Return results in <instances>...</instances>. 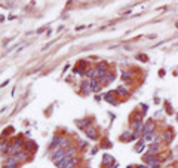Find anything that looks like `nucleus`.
I'll use <instances>...</instances> for the list:
<instances>
[{
  "label": "nucleus",
  "mask_w": 178,
  "mask_h": 168,
  "mask_svg": "<svg viewBox=\"0 0 178 168\" xmlns=\"http://www.w3.org/2000/svg\"><path fill=\"white\" fill-rule=\"evenodd\" d=\"M113 79H114V75H113L111 72H107V73L102 76L101 79H98V80H100V84H109V82H111Z\"/></svg>",
  "instance_id": "423d86ee"
},
{
  "label": "nucleus",
  "mask_w": 178,
  "mask_h": 168,
  "mask_svg": "<svg viewBox=\"0 0 178 168\" xmlns=\"http://www.w3.org/2000/svg\"><path fill=\"white\" fill-rule=\"evenodd\" d=\"M116 92L120 94V95H126V94H128V89L125 88V86H120V88H117V89H116Z\"/></svg>",
  "instance_id": "f3484780"
},
{
  "label": "nucleus",
  "mask_w": 178,
  "mask_h": 168,
  "mask_svg": "<svg viewBox=\"0 0 178 168\" xmlns=\"http://www.w3.org/2000/svg\"><path fill=\"white\" fill-rule=\"evenodd\" d=\"M22 146H24V140H22V138H17V140L14 141V144L10 146V150H9V153L14 156L15 153H18V152L22 150Z\"/></svg>",
  "instance_id": "f03ea898"
},
{
  "label": "nucleus",
  "mask_w": 178,
  "mask_h": 168,
  "mask_svg": "<svg viewBox=\"0 0 178 168\" xmlns=\"http://www.w3.org/2000/svg\"><path fill=\"white\" fill-rule=\"evenodd\" d=\"M107 72H109V67H107V64H104V63L98 64L97 67L93 68V79H101V77L105 75Z\"/></svg>",
  "instance_id": "f257e3e1"
},
{
  "label": "nucleus",
  "mask_w": 178,
  "mask_h": 168,
  "mask_svg": "<svg viewBox=\"0 0 178 168\" xmlns=\"http://www.w3.org/2000/svg\"><path fill=\"white\" fill-rule=\"evenodd\" d=\"M89 89L91 91H93V92H97L98 89H100V86H101V84H100V80L98 79H91V84H89Z\"/></svg>",
  "instance_id": "6e6552de"
},
{
  "label": "nucleus",
  "mask_w": 178,
  "mask_h": 168,
  "mask_svg": "<svg viewBox=\"0 0 178 168\" xmlns=\"http://www.w3.org/2000/svg\"><path fill=\"white\" fill-rule=\"evenodd\" d=\"M85 133H86V137H88V138H91V140H95V138H97V131H95L93 128H86Z\"/></svg>",
  "instance_id": "9b49d317"
},
{
  "label": "nucleus",
  "mask_w": 178,
  "mask_h": 168,
  "mask_svg": "<svg viewBox=\"0 0 178 168\" xmlns=\"http://www.w3.org/2000/svg\"><path fill=\"white\" fill-rule=\"evenodd\" d=\"M109 168H113V167H109Z\"/></svg>",
  "instance_id": "5701e85b"
},
{
  "label": "nucleus",
  "mask_w": 178,
  "mask_h": 168,
  "mask_svg": "<svg viewBox=\"0 0 178 168\" xmlns=\"http://www.w3.org/2000/svg\"><path fill=\"white\" fill-rule=\"evenodd\" d=\"M129 168H131V167H129Z\"/></svg>",
  "instance_id": "b1692460"
},
{
  "label": "nucleus",
  "mask_w": 178,
  "mask_h": 168,
  "mask_svg": "<svg viewBox=\"0 0 178 168\" xmlns=\"http://www.w3.org/2000/svg\"><path fill=\"white\" fill-rule=\"evenodd\" d=\"M14 156H15V159H17L18 162H24V161H27V158H28V152L21 150V152H18V153H15Z\"/></svg>",
  "instance_id": "39448f33"
},
{
  "label": "nucleus",
  "mask_w": 178,
  "mask_h": 168,
  "mask_svg": "<svg viewBox=\"0 0 178 168\" xmlns=\"http://www.w3.org/2000/svg\"><path fill=\"white\" fill-rule=\"evenodd\" d=\"M65 156V149H57V150H53V155H52V159H53V162L57 164L58 161H61L62 158Z\"/></svg>",
  "instance_id": "7ed1b4c3"
},
{
  "label": "nucleus",
  "mask_w": 178,
  "mask_h": 168,
  "mask_svg": "<svg viewBox=\"0 0 178 168\" xmlns=\"http://www.w3.org/2000/svg\"><path fill=\"white\" fill-rule=\"evenodd\" d=\"M77 156H71V158H70V161H68V164H67V167L65 168H74L77 165Z\"/></svg>",
  "instance_id": "4468645a"
},
{
  "label": "nucleus",
  "mask_w": 178,
  "mask_h": 168,
  "mask_svg": "<svg viewBox=\"0 0 178 168\" xmlns=\"http://www.w3.org/2000/svg\"><path fill=\"white\" fill-rule=\"evenodd\" d=\"M105 100L109 101V103H113V104H116V100L113 98V92H109L105 95Z\"/></svg>",
  "instance_id": "a211bd4d"
},
{
  "label": "nucleus",
  "mask_w": 178,
  "mask_h": 168,
  "mask_svg": "<svg viewBox=\"0 0 178 168\" xmlns=\"http://www.w3.org/2000/svg\"><path fill=\"white\" fill-rule=\"evenodd\" d=\"M135 168H148V167H147V165H136Z\"/></svg>",
  "instance_id": "4be33fe9"
},
{
  "label": "nucleus",
  "mask_w": 178,
  "mask_h": 168,
  "mask_svg": "<svg viewBox=\"0 0 178 168\" xmlns=\"http://www.w3.org/2000/svg\"><path fill=\"white\" fill-rule=\"evenodd\" d=\"M89 124H91V121H88V119H86V121H79V122H77V126H79V128H83V129H86V126L89 125Z\"/></svg>",
  "instance_id": "dca6fc26"
},
{
  "label": "nucleus",
  "mask_w": 178,
  "mask_h": 168,
  "mask_svg": "<svg viewBox=\"0 0 178 168\" xmlns=\"http://www.w3.org/2000/svg\"><path fill=\"white\" fill-rule=\"evenodd\" d=\"M162 140H165L166 143H169L171 140H172V131H169V129L165 131V133L162 134Z\"/></svg>",
  "instance_id": "f8f14e48"
},
{
  "label": "nucleus",
  "mask_w": 178,
  "mask_h": 168,
  "mask_svg": "<svg viewBox=\"0 0 178 168\" xmlns=\"http://www.w3.org/2000/svg\"><path fill=\"white\" fill-rule=\"evenodd\" d=\"M0 150H2V152H9V150H10V143H9V141H3V143H0Z\"/></svg>",
  "instance_id": "2eb2a0df"
},
{
  "label": "nucleus",
  "mask_w": 178,
  "mask_h": 168,
  "mask_svg": "<svg viewBox=\"0 0 178 168\" xmlns=\"http://www.w3.org/2000/svg\"><path fill=\"white\" fill-rule=\"evenodd\" d=\"M89 84H91V79H85V80H83V82H82V85H80V86H82V89H88V86H89Z\"/></svg>",
  "instance_id": "aec40b11"
},
{
  "label": "nucleus",
  "mask_w": 178,
  "mask_h": 168,
  "mask_svg": "<svg viewBox=\"0 0 178 168\" xmlns=\"http://www.w3.org/2000/svg\"><path fill=\"white\" fill-rule=\"evenodd\" d=\"M122 79H123L125 82H131V76H129V73H125V72H123V75H122Z\"/></svg>",
  "instance_id": "412c9836"
},
{
  "label": "nucleus",
  "mask_w": 178,
  "mask_h": 168,
  "mask_svg": "<svg viewBox=\"0 0 178 168\" xmlns=\"http://www.w3.org/2000/svg\"><path fill=\"white\" fill-rule=\"evenodd\" d=\"M18 164H19V162L15 159V156H10V158H8L6 162H5V168H18Z\"/></svg>",
  "instance_id": "20e7f679"
},
{
  "label": "nucleus",
  "mask_w": 178,
  "mask_h": 168,
  "mask_svg": "<svg viewBox=\"0 0 178 168\" xmlns=\"http://www.w3.org/2000/svg\"><path fill=\"white\" fill-rule=\"evenodd\" d=\"M102 162L109 165V164H111V162H113V158H111L110 155H104V159H102Z\"/></svg>",
  "instance_id": "6ab92c4d"
},
{
  "label": "nucleus",
  "mask_w": 178,
  "mask_h": 168,
  "mask_svg": "<svg viewBox=\"0 0 178 168\" xmlns=\"http://www.w3.org/2000/svg\"><path fill=\"white\" fill-rule=\"evenodd\" d=\"M135 138V134H131V133H125V134L120 137L122 141H129V140H134Z\"/></svg>",
  "instance_id": "ddd939ff"
},
{
  "label": "nucleus",
  "mask_w": 178,
  "mask_h": 168,
  "mask_svg": "<svg viewBox=\"0 0 178 168\" xmlns=\"http://www.w3.org/2000/svg\"><path fill=\"white\" fill-rule=\"evenodd\" d=\"M64 137H61V135H58V137H55L53 140H52V143H51V149H53V150H57L59 147V143H61V140H62Z\"/></svg>",
  "instance_id": "1a4fd4ad"
},
{
  "label": "nucleus",
  "mask_w": 178,
  "mask_h": 168,
  "mask_svg": "<svg viewBox=\"0 0 178 168\" xmlns=\"http://www.w3.org/2000/svg\"><path fill=\"white\" fill-rule=\"evenodd\" d=\"M159 150H160V146H159V144L152 143L150 146H148V155H156Z\"/></svg>",
  "instance_id": "9d476101"
},
{
  "label": "nucleus",
  "mask_w": 178,
  "mask_h": 168,
  "mask_svg": "<svg viewBox=\"0 0 178 168\" xmlns=\"http://www.w3.org/2000/svg\"><path fill=\"white\" fill-rule=\"evenodd\" d=\"M154 128H156L154 122H147V124L144 125V129H143V135L150 134V133H154Z\"/></svg>",
  "instance_id": "0eeeda50"
}]
</instances>
